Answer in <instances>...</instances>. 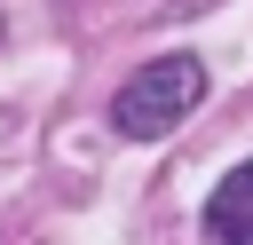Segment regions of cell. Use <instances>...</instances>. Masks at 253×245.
Returning a JSON list of instances; mask_svg holds the SVG:
<instances>
[{"label": "cell", "instance_id": "2", "mask_svg": "<svg viewBox=\"0 0 253 245\" xmlns=\"http://www.w3.org/2000/svg\"><path fill=\"white\" fill-rule=\"evenodd\" d=\"M206 245H253V158L229 166L213 190H206Z\"/></svg>", "mask_w": 253, "mask_h": 245}, {"label": "cell", "instance_id": "1", "mask_svg": "<svg viewBox=\"0 0 253 245\" xmlns=\"http://www.w3.org/2000/svg\"><path fill=\"white\" fill-rule=\"evenodd\" d=\"M198 103H206V63H198V55H158V63H142V71L111 95V126H119L126 142H158V134H174Z\"/></svg>", "mask_w": 253, "mask_h": 245}]
</instances>
